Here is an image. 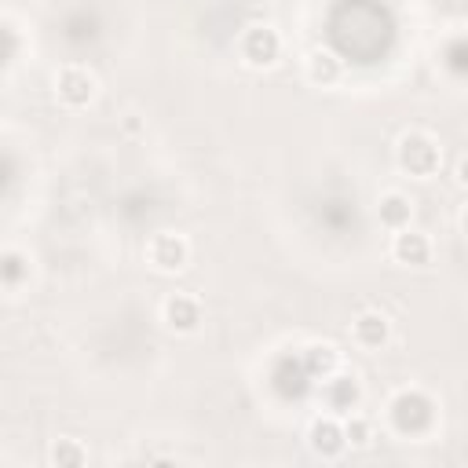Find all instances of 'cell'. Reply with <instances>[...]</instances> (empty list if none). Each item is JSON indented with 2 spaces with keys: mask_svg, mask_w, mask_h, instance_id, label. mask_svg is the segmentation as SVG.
Wrapping results in <instances>:
<instances>
[{
  "mask_svg": "<svg viewBox=\"0 0 468 468\" xmlns=\"http://www.w3.org/2000/svg\"><path fill=\"white\" fill-rule=\"evenodd\" d=\"M457 183H461V186H468V157H461V161H457Z\"/></svg>",
  "mask_w": 468,
  "mask_h": 468,
  "instance_id": "18",
  "label": "cell"
},
{
  "mask_svg": "<svg viewBox=\"0 0 468 468\" xmlns=\"http://www.w3.org/2000/svg\"><path fill=\"white\" fill-rule=\"evenodd\" d=\"M322 402H325V410H333V413H351L358 402H362V384H358V377L355 373H329L325 377V384H322Z\"/></svg>",
  "mask_w": 468,
  "mask_h": 468,
  "instance_id": "7",
  "label": "cell"
},
{
  "mask_svg": "<svg viewBox=\"0 0 468 468\" xmlns=\"http://www.w3.org/2000/svg\"><path fill=\"white\" fill-rule=\"evenodd\" d=\"M388 336H391V322H388L380 311H362V314L351 322V340H355L358 347H366V351L384 347Z\"/></svg>",
  "mask_w": 468,
  "mask_h": 468,
  "instance_id": "10",
  "label": "cell"
},
{
  "mask_svg": "<svg viewBox=\"0 0 468 468\" xmlns=\"http://www.w3.org/2000/svg\"><path fill=\"white\" fill-rule=\"evenodd\" d=\"M95 91H99V80H95V73L84 69V66H62V69L55 73V95H58V102L69 106V110H84V106L95 99Z\"/></svg>",
  "mask_w": 468,
  "mask_h": 468,
  "instance_id": "3",
  "label": "cell"
},
{
  "mask_svg": "<svg viewBox=\"0 0 468 468\" xmlns=\"http://www.w3.org/2000/svg\"><path fill=\"white\" fill-rule=\"evenodd\" d=\"M307 446L318 453V457H340L347 450V435H344V424L336 417H314L311 428H307Z\"/></svg>",
  "mask_w": 468,
  "mask_h": 468,
  "instance_id": "8",
  "label": "cell"
},
{
  "mask_svg": "<svg viewBox=\"0 0 468 468\" xmlns=\"http://www.w3.org/2000/svg\"><path fill=\"white\" fill-rule=\"evenodd\" d=\"M303 73H307L311 84H318V88H333V84L344 77V66H340V58H336L329 48H318V51L307 55Z\"/></svg>",
  "mask_w": 468,
  "mask_h": 468,
  "instance_id": "12",
  "label": "cell"
},
{
  "mask_svg": "<svg viewBox=\"0 0 468 468\" xmlns=\"http://www.w3.org/2000/svg\"><path fill=\"white\" fill-rule=\"evenodd\" d=\"M238 51H241V58H245L249 66L263 69V66H274V62H278V55H282V37H278L274 26H249V29L241 33V40H238Z\"/></svg>",
  "mask_w": 468,
  "mask_h": 468,
  "instance_id": "5",
  "label": "cell"
},
{
  "mask_svg": "<svg viewBox=\"0 0 468 468\" xmlns=\"http://www.w3.org/2000/svg\"><path fill=\"white\" fill-rule=\"evenodd\" d=\"M22 278H29V260H26L22 252L7 249V252H4V285H7V289H18Z\"/></svg>",
  "mask_w": 468,
  "mask_h": 468,
  "instance_id": "16",
  "label": "cell"
},
{
  "mask_svg": "<svg viewBox=\"0 0 468 468\" xmlns=\"http://www.w3.org/2000/svg\"><path fill=\"white\" fill-rule=\"evenodd\" d=\"M391 256L406 267H424L431 260V241H428V234H420L413 227H402L391 238Z\"/></svg>",
  "mask_w": 468,
  "mask_h": 468,
  "instance_id": "9",
  "label": "cell"
},
{
  "mask_svg": "<svg viewBox=\"0 0 468 468\" xmlns=\"http://www.w3.org/2000/svg\"><path fill=\"white\" fill-rule=\"evenodd\" d=\"M461 230H464V238H468V208L461 212Z\"/></svg>",
  "mask_w": 468,
  "mask_h": 468,
  "instance_id": "19",
  "label": "cell"
},
{
  "mask_svg": "<svg viewBox=\"0 0 468 468\" xmlns=\"http://www.w3.org/2000/svg\"><path fill=\"white\" fill-rule=\"evenodd\" d=\"M344 435H347V446L366 450V446L373 442V424H369L366 417H358V413H347V420H344Z\"/></svg>",
  "mask_w": 468,
  "mask_h": 468,
  "instance_id": "15",
  "label": "cell"
},
{
  "mask_svg": "<svg viewBox=\"0 0 468 468\" xmlns=\"http://www.w3.org/2000/svg\"><path fill=\"white\" fill-rule=\"evenodd\" d=\"M146 260H150V267H157L165 274H176L190 263V241L176 230H157L146 241Z\"/></svg>",
  "mask_w": 468,
  "mask_h": 468,
  "instance_id": "4",
  "label": "cell"
},
{
  "mask_svg": "<svg viewBox=\"0 0 468 468\" xmlns=\"http://www.w3.org/2000/svg\"><path fill=\"white\" fill-rule=\"evenodd\" d=\"M435 399L420 388H406L399 391L391 402H388V420L399 435L406 439H417V435H428L435 428Z\"/></svg>",
  "mask_w": 468,
  "mask_h": 468,
  "instance_id": "1",
  "label": "cell"
},
{
  "mask_svg": "<svg viewBox=\"0 0 468 468\" xmlns=\"http://www.w3.org/2000/svg\"><path fill=\"white\" fill-rule=\"evenodd\" d=\"M300 362H303V373L307 377H329V373H336L340 369V351H336V344H329V340H311L303 351H300Z\"/></svg>",
  "mask_w": 468,
  "mask_h": 468,
  "instance_id": "11",
  "label": "cell"
},
{
  "mask_svg": "<svg viewBox=\"0 0 468 468\" xmlns=\"http://www.w3.org/2000/svg\"><path fill=\"white\" fill-rule=\"evenodd\" d=\"M377 219H380L388 230H402V227H410V219H413V201H410L406 194H399V190H388V194H380V201H377Z\"/></svg>",
  "mask_w": 468,
  "mask_h": 468,
  "instance_id": "13",
  "label": "cell"
},
{
  "mask_svg": "<svg viewBox=\"0 0 468 468\" xmlns=\"http://www.w3.org/2000/svg\"><path fill=\"white\" fill-rule=\"evenodd\" d=\"M48 461L55 468H80L88 461V450L77 442V439H55L51 450H48Z\"/></svg>",
  "mask_w": 468,
  "mask_h": 468,
  "instance_id": "14",
  "label": "cell"
},
{
  "mask_svg": "<svg viewBox=\"0 0 468 468\" xmlns=\"http://www.w3.org/2000/svg\"><path fill=\"white\" fill-rule=\"evenodd\" d=\"M395 157H399V168L406 176H417V179L435 176L442 165V150L428 132H406L395 146Z\"/></svg>",
  "mask_w": 468,
  "mask_h": 468,
  "instance_id": "2",
  "label": "cell"
},
{
  "mask_svg": "<svg viewBox=\"0 0 468 468\" xmlns=\"http://www.w3.org/2000/svg\"><path fill=\"white\" fill-rule=\"evenodd\" d=\"M161 318H165V325L172 333H183V336L197 333L201 329V300L190 296V292H172L161 303Z\"/></svg>",
  "mask_w": 468,
  "mask_h": 468,
  "instance_id": "6",
  "label": "cell"
},
{
  "mask_svg": "<svg viewBox=\"0 0 468 468\" xmlns=\"http://www.w3.org/2000/svg\"><path fill=\"white\" fill-rule=\"evenodd\" d=\"M7 40H11V48H7V66L15 62V55H18V33H15V26L7 22Z\"/></svg>",
  "mask_w": 468,
  "mask_h": 468,
  "instance_id": "17",
  "label": "cell"
}]
</instances>
